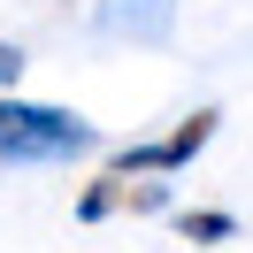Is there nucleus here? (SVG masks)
I'll return each mask as SVG.
<instances>
[{
	"instance_id": "obj_1",
	"label": "nucleus",
	"mask_w": 253,
	"mask_h": 253,
	"mask_svg": "<svg viewBox=\"0 0 253 253\" xmlns=\"http://www.w3.org/2000/svg\"><path fill=\"white\" fill-rule=\"evenodd\" d=\"M92 146H100V130L84 123L77 108H46V100L0 92V161L39 169V161H77V154H92Z\"/></svg>"
},
{
	"instance_id": "obj_4",
	"label": "nucleus",
	"mask_w": 253,
	"mask_h": 253,
	"mask_svg": "<svg viewBox=\"0 0 253 253\" xmlns=\"http://www.w3.org/2000/svg\"><path fill=\"white\" fill-rule=\"evenodd\" d=\"M176 238H184V246H222V238H238V222L222 215V207H184V215H176Z\"/></svg>"
},
{
	"instance_id": "obj_3",
	"label": "nucleus",
	"mask_w": 253,
	"mask_h": 253,
	"mask_svg": "<svg viewBox=\"0 0 253 253\" xmlns=\"http://www.w3.org/2000/svg\"><path fill=\"white\" fill-rule=\"evenodd\" d=\"M115 207H130V215H154V207H169V184H130V176H100L92 192L77 200V215L84 222H100V215H115Z\"/></svg>"
},
{
	"instance_id": "obj_5",
	"label": "nucleus",
	"mask_w": 253,
	"mask_h": 253,
	"mask_svg": "<svg viewBox=\"0 0 253 253\" xmlns=\"http://www.w3.org/2000/svg\"><path fill=\"white\" fill-rule=\"evenodd\" d=\"M16 77H23V46L0 39V92H16Z\"/></svg>"
},
{
	"instance_id": "obj_2",
	"label": "nucleus",
	"mask_w": 253,
	"mask_h": 253,
	"mask_svg": "<svg viewBox=\"0 0 253 253\" xmlns=\"http://www.w3.org/2000/svg\"><path fill=\"white\" fill-rule=\"evenodd\" d=\"M215 123H222V115H215V108H200V115H184L169 138H154V146H123L108 169H115V176H176L207 138H215Z\"/></svg>"
}]
</instances>
